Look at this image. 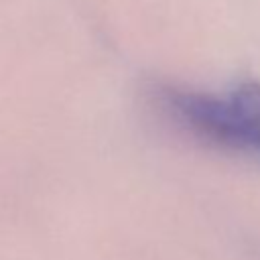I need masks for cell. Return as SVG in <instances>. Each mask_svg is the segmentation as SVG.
Segmentation results:
<instances>
[{"instance_id": "1", "label": "cell", "mask_w": 260, "mask_h": 260, "mask_svg": "<svg viewBox=\"0 0 260 260\" xmlns=\"http://www.w3.org/2000/svg\"><path fill=\"white\" fill-rule=\"evenodd\" d=\"M223 95L234 132V152L260 160V81L242 79Z\"/></svg>"}]
</instances>
